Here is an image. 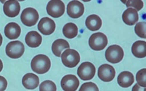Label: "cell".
<instances>
[{"label":"cell","instance_id":"cell-25","mask_svg":"<svg viewBox=\"0 0 146 91\" xmlns=\"http://www.w3.org/2000/svg\"><path fill=\"white\" fill-rule=\"evenodd\" d=\"M122 2L125 3L128 8L133 7L137 11H139L143 7V2L141 0H128V1H122Z\"/></svg>","mask_w":146,"mask_h":91},{"label":"cell","instance_id":"cell-23","mask_svg":"<svg viewBox=\"0 0 146 91\" xmlns=\"http://www.w3.org/2000/svg\"><path fill=\"white\" fill-rule=\"evenodd\" d=\"M146 23L145 22H139L136 24L135 27V32L139 37L141 38H146Z\"/></svg>","mask_w":146,"mask_h":91},{"label":"cell","instance_id":"cell-24","mask_svg":"<svg viewBox=\"0 0 146 91\" xmlns=\"http://www.w3.org/2000/svg\"><path fill=\"white\" fill-rule=\"evenodd\" d=\"M146 69H142L137 72L136 76V80L137 84L141 86L146 87Z\"/></svg>","mask_w":146,"mask_h":91},{"label":"cell","instance_id":"cell-18","mask_svg":"<svg viewBox=\"0 0 146 91\" xmlns=\"http://www.w3.org/2000/svg\"><path fill=\"white\" fill-rule=\"evenodd\" d=\"M42 37L40 33L35 31H31L27 33L25 36L27 45L31 48H37L42 44Z\"/></svg>","mask_w":146,"mask_h":91},{"label":"cell","instance_id":"cell-16","mask_svg":"<svg viewBox=\"0 0 146 91\" xmlns=\"http://www.w3.org/2000/svg\"><path fill=\"white\" fill-rule=\"evenodd\" d=\"M122 21L128 25H133L139 21V14L136 10L133 8H127L122 14Z\"/></svg>","mask_w":146,"mask_h":91},{"label":"cell","instance_id":"cell-8","mask_svg":"<svg viewBox=\"0 0 146 91\" xmlns=\"http://www.w3.org/2000/svg\"><path fill=\"white\" fill-rule=\"evenodd\" d=\"M96 73V68L93 64L90 62H84L78 69V75L82 80L92 79Z\"/></svg>","mask_w":146,"mask_h":91},{"label":"cell","instance_id":"cell-27","mask_svg":"<svg viewBox=\"0 0 146 91\" xmlns=\"http://www.w3.org/2000/svg\"><path fill=\"white\" fill-rule=\"evenodd\" d=\"M80 91H99L97 86L93 82L84 83L80 88Z\"/></svg>","mask_w":146,"mask_h":91},{"label":"cell","instance_id":"cell-15","mask_svg":"<svg viewBox=\"0 0 146 91\" xmlns=\"http://www.w3.org/2000/svg\"><path fill=\"white\" fill-rule=\"evenodd\" d=\"M23 85L27 90H33L38 86L40 80L36 75L29 73L23 76L22 80Z\"/></svg>","mask_w":146,"mask_h":91},{"label":"cell","instance_id":"cell-7","mask_svg":"<svg viewBox=\"0 0 146 91\" xmlns=\"http://www.w3.org/2000/svg\"><path fill=\"white\" fill-rule=\"evenodd\" d=\"M21 20L25 25L32 27L37 24L39 20V14L34 8H27L21 14Z\"/></svg>","mask_w":146,"mask_h":91},{"label":"cell","instance_id":"cell-21","mask_svg":"<svg viewBox=\"0 0 146 91\" xmlns=\"http://www.w3.org/2000/svg\"><path fill=\"white\" fill-rule=\"evenodd\" d=\"M132 53L137 58H145L146 56V42L145 41H137L132 46Z\"/></svg>","mask_w":146,"mask_h":91},{"label":"cell","instance_id":"cell-20","mask_svg":"<svg viewBox=\"0 0 146 91\" xmlns=\"http://www.w3.org/2000/svg\"><path fill=\"white\" fill-rule=\"evenodd\" d=\"M70 47L69 43L63 39H58L53 42L52 46V51L53 54L57 57L61 56V53L64 50L68 49Z\"/></svg>","mask_w":146,"mask_h":91},{"label":"cell","instance_id":"cell-9","mask_svg":"<svg viewBox=\"0 0 146 91\" xmlns=\"http://www.w3.org/2000/svg\"><path fill=\"white\" fill-rule=\"evenodd\" d=\"M67 12L69 17L72 19H78L83 15L84 12V6L80 1L74 0L68 3Z\"/></svg>","mask_w":146,"mask_h":91},{"label":"cell","instance_id":"cell-26","mask_svg":"<svg viewBox=\"0 0 146 91\" xmlns=\"http://www.w3.org/2000/svg\"><path fill=\"white\" fill-rule=\"evenodd\" d=\"M56 86L55 84L50 80H46L41 83L40 91H56Z\"/></svg>","mask_w":146,"mask_h":91},{"label":"cell","instance_id":"cell-2","mask_svg":"<svg viewBox=\"0 0 146 91\" xmlns=\"http://www.w3.org/2000/svg\"><path fill=\"white\" fill-rule=\"evenodd\" d=\"M61 60L63 64L69 68H74L76 67L80 60V56L78 51L74 49H67L61 55Z\"/></svg>","mask_w":146,"mask_h":91},{"label":"cell","instance_id":"cell-22","mask_svg":"<svg viewBox=\"0 0 146 91\" xmlns=\"http://www.w3.org/2000/svg\"><path fill=\"white\" fill-rule=\"evenodd\" d=\"M63 33L64 36L68 39H73L77 36L78 33V29L76 24L73 23H69L66 24L63 28Z\"/></svg>","mask_w":146,"mask_h":91},{"label":"cell","instance_id":"cell-3","mask_svg":"<svg viewBox=\"0 0 146 91\" xmlns=\"http://www.w3.org/2000/svg\"><path fill=\"white\" fill-rule=\"evenodd\" d=\"M89 46L92 50L96 51H101L108 45V37L104 33L98 32L91 35L88 40Z\"/></svg>","mask_w":146,"mask_h":91},{"label":"cell","instance_id":"cell-13","mask_svg":"<svg viewBox=\"0 0 146 91\" xmlns=\"http://www.w3.org/2000/svg\"><path fill=\"white\" fill-rule=\"evenodd\" d=\"M21 10V6L17 0L7 1L3 6V12L7 17L10 18L16 17L19 14Z\"/></svg>","mask_w":146,"mask_h":91},{"label":"cell","instance_id":"cell-12","mask_svg":"<svg viewBox=\"0 0 146 91\" xmlns=\"http://www.w3.org/2000/svg\"><path fill=\"white\" fill-rule=\"evenodd\" d=\"M37 28L43 35H49L54 33L56 29V24L51 19L44 17L39 22Z\"/></svg>","mask_w":146,"mask_h":91},{"label":"cell","instance_id":"cell-10","mask_svg":"<svg viewBox=\"0 0 146 91\" xmlns=\"http://www.w3.org/2000/svg\"><path fill=\"white\" fill-rule=\"evenodd\" d=\"M80 82L74 75H66L60 82L62 88L65 91H76L79 87Z\"/></svg>","mask_w":146,"mask_h":91},{"label":"cell","instance_id":"cell-19","mask_svg":"<svg viewBox=\"0 0 146 91\" xmlns=\"http://www.w3.org/2000/svg\"><path fill=\"white\" fill-rule=\"evenodd\" d=\"M85 24H86V27L90 31H97L100 29L102 26V21L99 16L96 14H92L86 18Z\"/></svg>","mask_w":146,"mask_h":91},{"label":"cell","instance_id":"cell-14","mask_svg":"<svg viewBox=\"0 0 146 91\" xmlns=\"http://www.w3.org/2000/svg\"><path fill=\"white\" fill-rule=\"evenodd\" d=\"M21 27L16 23H10L5 27L4 34L9 40H16L20 36Z\"/></svg>","mask_w":146,"mask_h":91},{"label":"cell","instance_id":"cell-1","mask_svg":"<svg viewBox=\"0 0 146 91\" xmlns=\"http://www.w3.org/2000/svg\"><path fill=\"white\" fill-rule=\"evenodd\" d=\"M32 70L39 74H44L49 71L51 67V62L46 55L38 54L31 60Z\"/></svg>","mask_w":146,"mask_h":91},{"label":"cell","instance_id":"cell-11","mask_svg":"<svg viewBox=\"0 0 146 91\" xmlns=\"http://www.w3.org/2000/svg\"><path fill=\"white\" fill-rule=\"evenodd\" d=\"M115 76V71L113 67L108 64H103L99 67L98 76L99 79L106 82H109L113 80Z\"/></svg>","mask_w":146,"mask_h":91},{"label":"cell","instance_id":"cell-6","mask_svg":"<svg viewBox=\"0 0 146 91\" xmlns=\"http://www.w3.org/2000/svg\"><path fill=\"white\" fill-rule=\"evenodd\" d=\"M65 4L60 0H51L48 3L46 11L53 18H59L65 13Z\"/></svg>","mask_w":146,"mask_h":91},{"label":"cell","instance_id":"cell-5","mask_svg":"<svg viewBox=\"0 0 146 91\" xmlns=\"http://www.w3.org/2000/svg\"><path fill=\"white\" fill-rule=\"evenodd\" d=\"M25 46L20 41H13L8 43L6 48L7 56L12 58H19L23 56Z\"/></svg>","mask_w":146,"mask_h":91},{"label":"cell","instance_id":"cell-4","mask_svg":"<svg viewBox=\"0 0 146 91\" xmlns=\"http://www.w3.org/2000/svg\"><path fill=\"white\" fill-rule=\"evenodd\" d=\"M124 57L123 49L118 45L110 46L106 51V58L111 63H117Z\"/></svg>","mask_w":146,"mask_h":91},{"label":"cell","instance_id":"cell-17","mask_svg":"<svg viewBox=\"0 0 146 91\" xmlns=\"http://www.w3.org/2000/svg\"><path fill=\"white\" fill-rule=\"evenodd\" d=\"M133 74L130 71H122L117 76V84L122 88H128L134 83Z\"/></svg>","mask_w":146,"mask_h":91}]
</instances>
